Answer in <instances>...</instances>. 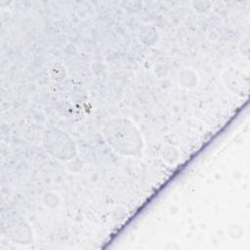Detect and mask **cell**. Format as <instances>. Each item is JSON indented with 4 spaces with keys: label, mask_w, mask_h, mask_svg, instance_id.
Wrapping results in <instances>:
<instances>
[{
    "label": "cell",
    "mask_w": 250,
    "mask_h": 250,
    "mask_svg": "<svg viewBox=\"0 0 250 250\" xmlns=\"http://www.w3.org/2000/svg\"><path fill=\"white\" fill-rule=\"evenodd\" d=\"M107 142L116 149L124 154H136L142 148V139L132 124L125 120H116L106 125Z\"/></svg>",
    "instance_id": "cell-1"
}]
</instances>
